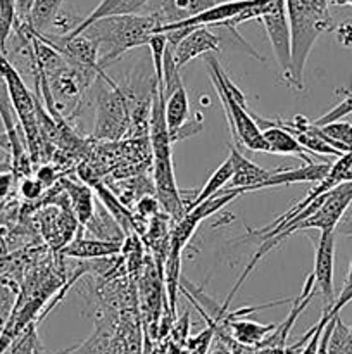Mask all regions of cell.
I'll use <instances>...</instances> for the list:
<instances>
[{
    "instance_id": "6da1fadb",
    "label": "cell",
    "mask_w": 352,
    "mask_h": 354,
    "mask_svg": "<svg viewBox=\"0 0 352 354\" xmlns=\"http://www.w3.org/2000/svg\"><path fill=\"white\" fill-rule=\"evenodd\" d=\"M150 147L154 158V187L155 196L162 209L175 218L182 220L186 214V204L179 196L175 180L171 158V140H169L168 124L164 116V97L154 80L150 102Z\"/></svg>"
},
{
    "instance_id": "7a4b0ae2",
    "label": "cell",
    "mask_w": 352,
    "mask_h": 354,
    "mask_svg": "<svg viewBox=\"0 0 352 354\" xmlns=\"http://www.w3.org/2000/svg\"><path fill=\"white\" fill-rule=\"evenodd\" d=\"M161 24L162 19L159 14H123L93 21L79 35H85L97 45L99 66L104 69V66L119 59L124 52L147 45L150 35Z\"/></svg>"
},
{
    "instance_id": "3957f363",
    "label": "cell",
    "mask_w": 352,
    "mask_h": 354,
    "mask_svg": "<svg viewBox=\"0 0 352 354\" xmlns=\"http://www.w3.org/2000/svg\"><path fill=\"white\" fill-rule=\"evenodd\" d=\"M286 16L292 35V83L297 90L304 86V68L307 57L324 31L333 30L330 7L331 0H285Z\"/></svg>"
},
{
    "instance_id": "277c9868",
    "label": "cell",
    "mask_w": 352,
    "mask_h": 354,
    "mask_svg": "<svg viewBox=\"0 0 352 354\" xmlns=\"http://www.w3.org/2000/svg\"><path fill=\"white\" fill-rule=\"evenodd\" d=\"M206 61L209 66V75L214 88L223 102L235 145L245 147L252 152H268L262 130L257 127L254 116H252V111L248 109L244 92L231 82L230 76L221 68L219 61L213 54H207Z\"/></svg>"
},
{
    "instance_id": "5b68a950",
    "label": "cell",
    "mask_w": 352,
    "mask_h": 354,
    "mask_svg": "<svg viewBox=\"0 0 352 354\" xmlns=\"http://www.w3.org/2000/svg\"><path fill=\"white\" fill-rule=\"evenodd\" d=\"M238 196H240V190H226V192L221 194V196L211 197V199L200 203L199 206L192 207L182 220L176 221V227L175 230H173L171 239H169L168 258H166V289H168L169 310H171L173 315H175L176 308V290H178L179 268H182V254L183 251H185L186 244H188V241L192 239L197 227H199L207 216L217 213L221 207H224L228 203L237 199Z\"/></svg>"
},
{
    "instance_id": "8992f818",
    "label": "cell",
    "mask_w": 352,
    "mask_h": 354,
    "mask_svg": "<svg viewBox=\"0 0 352 354\" xmlns=\"http://www.w3.org/2000/svg\"><path fill=\"white\" fill-rule=\"evenodd\" d=\"M0 76L6 85L10 106L24 131V140H26L31 161H37L43 149V135H41L40 121H38V104L35 102L33 93L24 85L19 73L7 61L2 52H0Z\"/></svg>"
},
{
    "instance_id": "52a82bcc",
    "label": "cell",
    "mask_w": 352,
    "mask_h": 354,
    "mask_svg": "<svg viewBox=\"0 0 352 354\" xmlns=\"http://www.w3.org/2000/svg\"><path fill=\"white\" fill-rule=\"evenodd\" d=\"M95 102V137L104 140L121 138L130 123V114H128L126 97L119 86L102 78V82L97 83Z\"/></svg>"
},
{
    "instance_id": "ba28073f",
    "label": "cell",
    "mask_w": 352,
    "mask_h": 354,
    "mask_svg": "<svg viewBox=\"0 0 352 354\" xmlns=\"http://www.w3.org/2000/svg\"><path fill=\"white\" fill-rule=\"evenodd\" d=\"M259 21L264 24L273 52H275L276 62L283 73V78L292 83V35H290L285 0L269 2Z\"/></svg>"
},
{
    "instance_id": "9c48e42d",
    "label": "cell",
    "mask_w": 352,
    "mask_h": 354,
    "mask_svg": "<svg viewBox=\"0 0 352 354\" xmlns=\"http://www.w3.org/2000/svg\"><path fill=\"white\" fill-rule=\"evenodd\" d=\"M335 232H323L316 245L314 258V286L320 290L324 301V310L328 311L335 303L333 294V272H335Z\"/></svg>"
},
{
    "instance_id": "30bf717a",
    "label": "cell",
    "mask_w": 352,
    "mask_h": 354,
    "mask_svg": "<svg viewBox=\"0 0 352 354\" xmlns=\"http://www.w3.org/2000/svg\"><path fill=\"white\" fill-rule=\"evenodd\" d=\"M252 0H226V2L214 3L209 9L202 10L199 14H193V16L185 17V19L173 21V23L161 24V26L155 28L154 33H166V31L171 30H179V28H202V26H214V24H223L226 21L233 19L237 14H240L242 10L247 9L251 6Z\"/></svg>"
},
{
    "instance_id": "8fae6325",
    "label": "cell",
    "mask_w": 352,
    "mask_h": 354,
    "mask_svg": "<svg viewBox=\"0 0 352 354\" xmlns=\"http://www.w3.org/2000/svg\"><path fill=\"white\" fill-rule=\"evenodd\" d=\"M230 159H231V168H233L231 180L228 182V187H224L223 190H219L216 196H221V194H224L226 190H231V189L240 190V194L255 192L257 187L261 185L264 180H268L273 173V171H268V169L259 168L257 165H254L251 159H247L240 151H238L237 145L230 144Z\"/></svg>"
},
{
    "instance_id": "7c38bea8",
    "label": "cell",
    "mask_w": 352,
    "mask_h": 354,
    "mask_svg": "<svg viewBox=\"0 0 352 354\" xmlns=\"http://www.w3.org/2000/svg\"><path fill=\"white\" fill-rule=\"evenodd\" d=\"M221 40L217 35H214L213 31L207 30V26L202 28H193L190 33H186L175 47L171 48L173 57H175L176 66L179 69L185 64H188L193 59L200 57V55L213 54V52L219 50Z\"/></svg>"
},
{
    "instance_id": "4fadbf2b",
    "label": "cell",
    "mask_w": 352,
    "mask_h": 354,
    "mask_svg": "<svg viewBox=\"0 0 352 354\" xmlns=\"http://www.w3.org/2000/svg\"><path fill=\"white\" fill-rule=\"evenodd\" d=\"M330 166L331 162H309V165H304L300 168L278 169V171H273L271 176L257 187V190L292 185V183H317L328 175Z\"/></svg>"
},
{
    "instance_id": "5bb4252c",
    "label": "cell",
    "mask_w": 352,
    "mask_h": 354,
    "mask_svg": "<svg viewBox=\"0 0 352 354\" xmlns=\"http://www.w3.org/2000/svg\"><path fill=\"white\" fill-rule=\"evenodd\" d=\"M148 3V0H100L99 6L88 14L83 21H79L75 28H72L69 33H61V35H69V37H76V35L81 33L85 28H88L93 21L102 19V17L109 16H123V14H138L145 6Z\"/></svg>"
},
{
    "instance_id": "9a60e30c",
    "label": "cell",
    "mask_w": 352,
    "mask_h": 354,
    "mask_svg": "<svg viewBox=\"0 0 352 354\" xmlns=\"http://www.w3.org/2000/svg\"><path fill=\"white\" fill-rule=\"evenodd\" d=\"M262 137H264L266 145H268L269 154H280V156H293V158L304 161V165L313 162V159L307 156V151L299 144L295 137L290 133L289 130L282 127H268L262 130Z\"/></svg>"
},
{
    "instance_id": "2e32d148",
    "label": "cell",
    "mask_w": 352,
    "mask_h": 354,
    "mask_svg": "<svg viewBox=\"0 0 352 354\" xmlns=\"http://www.w3.org/2000/svg\"><path fill=\"white\" fill-rule=\"evenodd\" d=\"M121 251V242L102 239H76L61 249V254L72 259H100L116 256Z\"/></svg>"
},
{
    "instance_id": "e0dca14e",
    "label": "cell",
    "mask_w": 352,
    "mask_h": 354,
    "mask_svg": "<svg viewBox=\"0 0 352 354\" xmlns=\"http://www.w3.org/2000/svg\"><path fill=\"white\" fill-rule=\"evenodd\" d=\"M228 328H230L231 335L237 344L244 346V348H257L264 342V339L271 334L276 328L275 324L262 325L252 320H228Z\"/></svg>"
},
{
    "instance_id": "ac0fdd59",
    "label": "cell",
    "mask_w": 352,
    "mask_h": 354,
    "mask_svg": "<svg viewBox=\"0 0 352 354\" xmlns=\"http://www.w3.org/2000/svg\"><path fill=\"white\" fill-rule=\"evenodd\" d=\"M61 183L64 185L66 194L69 197V203H71L72 211L76 213L79 225L85 227L93 216V192L88 185H83V183L71 182V180L62 178Z\"/></svg>"
},
{
    "instance_id": "d6986e66",
    "label": "cell",
    "mask_w": 352,
    "mask_h": 354,
    "mask_svg": "<svg viewBox=\"0 0 352 354\" xmlns=\"http://www.w3.org/2000/svg\"><path fill=\"white\" fill-rule=\"evenodd\" d=\"M62 2L64 0H35L24 24H28V28L35 33H48V30L54 26L55 17L59 16Z\"/></svg>"
},
{
    "instance_id": "ffe728a7",
    "label": "cell",
    "mask_w": 352,
    "mask_h": 354,
    "mask_svg": "<svg viewBox=\"0 0 352 354\" xmlns=\"http://www.w3.org/2000/svg\"><path fill=\"white\" fill-rule=\"evenodd\" d=\"M214 3L216 0H169V2H162L161 12L157 14L161 16L162 24H166L202 12L213 7Z\"/></svg>"
},
{
    "instance_id": "44dd1931",
    "label": "cell",
    "mask_w": 352,
    "mask_h": 354,
    "mask_svg": "<svg viewBox=\"0 0 352 354\" xmlns=\"http://www.w3.org/2000/svg\"><path fill=\"white\" fill-rule=\"evenodd\" d=\"M231 173H233V168H231V159H230V156H228L226 161H224L223 165H221L219 168H217L216 171L209 176V180H207L206 185L202 187V190H200V192L195 196V199L190 203V206L186 207V213H188L192 207L199 206L200 203H204V201H207V199H211V197L216 196L219 190H223L224 187L228 185V182L231 180Z\"/></svg>"
},
{
    "instance_id": "7402d4cb",
    "label": "cell",
    "mask_w": 352,
    "mask_h": 354,
    "mask_svg": "<svg viewBox=\"0 0 352 354\" xmlns=\"http://www.w3.org/2000/svg\"><path fill=\"white\" fill-rule=\"evenodd\" d=\"M320 130L340 149L342 152L352 151V123L349 121H331V123L321 124Z\"/></svg>"
},
{
    "instance_id": "603a6c76",
    "label": "cell",
    "mask_w": 352,
    "mask_h": 354,
    "mask_svg": "<svg viewBox=\"0 0 352 354\" xmlns=\"http://www.w3.org/2000/svg\"><path fill=\"white\" fill-rule=\"evenodd\" d=\"M93 189L97 190L99 197H100V199H102L104 206H106L107 209H109V213L113 214L114 220H116L117 223H119V227L123 228L124 232H128V228H130L131 225H133V218H131V214L128 213L126 207L121 206L119 201H117L116 197H114L113 194H110L109 190L106 189V187L100 185V183H95V185H93Z\"/></svg>"
},
{
    "instance_id": "cb8c5ba5",
    "label": "cell",
    "mask_w": 352,
    "mask_h": 354,
    "mask_svg": "<svg viewBox=\"0 0 352 354\" xmlns=\"http://www.w3.org/2000/svg\"><path fill=\"white\" fill-rule=\"evenodd\" d=\"M6 354H43L40 349V342H38L37 322L24 328L23 334L12 342V346Z\"/></svg>"
},
{
    "instance_id": "d4e9b609",
    "label": "cell",
    "mask_w": 352,
    "mask_h": 354,
    "mask_svg": "<svg viewBox=\"0 0 352 354\" xmlns=\"http://www.w3.org/2000/svg\"><path fill=\"white\" fill-rule=\"evenodd\" d=\"M16 304H17L16 290H14L12 287L0 282V332L3 330V327H6L7 322H9Z\"/></svg>"
},
{
    "instance_id": "484cf974",
    "label": "cell",
    "mask_w": 352,
    "mask_h": 354,
    "mask_svg": "<svg viewBox=\"0 0 352 354\" xmlns=\"http://www.w3.org/2000/svg\"><path fill=\"white\" fill-rule=\"evenodd\" d=\"M349 114H352V92H349L347 95L344 97V100H342V102H338L333 109L328 111L326 114H323V116L317 118V120H313V124L321 127V124H326V123H331V121L342 120V118L349 116Z\"/></svg>"
},
{
    "instance_id": "4316f807",
    "label": "cell",
    "mask_w": 352,
    "mask_h": 354,
    "mask_svg": "<svg viewBox=\"0 0 352 354\" xmlns=\"http://www.w3.org/2000/svg\"><path fill=\"white\" fill-rule=\"evenodd\" d=\"M351 301H352V259H351V265H349L347 279H345L344 286H342L340 294H338V297H337V299H335L333 306H331L328 311H323V313L326 315V317H330V318L337 317V315L340 313L342 308L347 306V304L351 303Z\"/></svg>"
},
{
    "instance_id": "83f0119b",
    "label": "cell",
    "mask_w": 352,
    "mask_h": 354,
    "mask_svg": "<svg viewBox=\"0 0 352 354\" xmlns=\"http://www.w3.org/2000/svg\"><path fill=\"white\" fill-rule=\"evenodd\" d=\"M330 320H331V318L326 317V315H324V313L321 315L320 322H317V324L314 325L313 335H311V337L307 339L306 346H304V349H302V351H300L299 354H316V351H317V344H320V337H321V334H323L324 325H326Z\"/></svg>"
},
{
    "instance_id": "f1b7e54d",
    "label": "cell",
    "mask_w": 352,
    "mask_h": 354,
    "mask_svg": "<svg viewBox=\"0 0 352 354\" xmlns=\"http://www.w3.org/2000/svg\"><path fill=\"white\" fill-rule=\"evenodd\" d=\"M45 187L41 185L40 180L38 178H24L19 185V192L21 196L24 197L26 201H35L41 196Z\"/></svg>"
},
{
    "instance_id": "f546056e",
    "label": "cell",
    "mask_w": 352,
    "mask_h": 354,
    "mask_svg": "<svg viewBox=\"0 0 352 354\" xmlns=\"http://www.w3.org/2000/svg\"><path fill=\"white\" fill-rule=\"evenodd\" d=\"M335 35H337V41L342 47L352 48V19L344 21L338 26L333 28Z\"/></svg>"
},
{
    "instance_id": "4dcf8cb0",
    "label": "cell",
    "mask_w": 352,
    "mask_h": 354,
    "mask_svg": "<svg viewBox=\"0 0 352 354\" xmlns=\"http://www.w3.org/2000/svg\"><path fill=\"white\" fill-rule=\"evenodd\" d=\"M335 234H340L344 237H352V203L349 204L345 213L342 214L340 221H338L337 228H335Z\"/></svg>"
},
{
    "instance_id": "1f68e13d",
    "label": "cell",
    "mask_w": 352,
    "mask_h": 354,
    "mask_svg": "<svg viewBox=\"0 0 352 354\" xmlns=\"http://www.w3.org/2000/svg\"><path fill=\"white\" fill-rule=\"evenodd\" d=\"M35 0H14V7H16V21L17 23H26L30 10L33 7Z\"/></svg>"
},
{
    "instance_id": "d6a6232c",
    "label": "cell",
    "mask_w": 352,
    "mask_h": 354,
    "mask_svg": "<svg viewBox=\"0 0 352 354\" xmlns=\"http://www.w3.org/2000/svg\"><path fill=\"white\" fill-rule=\"evenodd\" d=\"M14 183V173H0V201L9 196Z\"/></svg>"
},
{
    "instance_id": "836d02e7",
    "label": "cell",
    "mask_w": 352,
    "mask_h": 354,
    "mask_svg": "<svg viewBox=\"0 0 352 354\" xmlns=\"http://www.w3.org/2000/svg\"><path fill=\"white\" fill-rule=\"evenodd\" d=\"M37 178L40 180V183L43 187L52 185V183H54V180H55L54 168H52V166H41V168L38 169V173H37Z\"/></svg>"
},
{
    "instance_id": "e575fe53",
    "label": "cell",
    "mask_w": 352,
    "mask_h": 354,
    "mask_svg": "<svg viewBox=\"0 0 352 354\" xmlns=\"http://www.w3.org/2000/svg\"><path fill=\"white\" fill-rule=\"evenodd\" d=\"M344 354H352V327H349L347 342H345V349H344Z\"/></svg>"
},
{
    "instance_id": "d590c367",
    "label": "cell",
    "mask_w": 352,
    "mask_h": 354,
    "mask_svg": "<svg viewBox=\"0 0 352 354\" xmlns=\"http://www.w3.org/2000/svg\"><path fill=\"white\" fill-rule=\"evenodd\" d=\"M345 182H352V161L351 165H349L347 171H345Z\"/></svg>"
},
{
    "instance_id": "8d00e7d4",
    "label": "cell",
    "mask_w": 352,
    "mask_h": 354,
    "mask_svg": "<svg viewBox=\"0 0 352 354\" xmlns=\"http://www.w3.org/2000/svg\"><path fill=\"white\" fill-rule=\"evenodd\" d=\"M211 354H231V351H230V349H226V348H223V346H221V348L214 349V351Z\"/></svg>"
},
{
    "instance_id": "74e56055",
    "label": "cell",
    "mask_w": 352,
    "mask_h": 354,
    "mask_svg": "<svg viewBox=\"0 0 352 354\" xmlns=\"http://www.w3.org/2000/svg\"><path fill=\"white\" fill-rule=\"evenodd\" d=\"M342 3H344V6H351L352 7V0H342Z\"/></svg>"
}]
</instances>
